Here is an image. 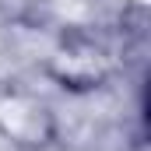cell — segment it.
<instances>
[{
    "instance_id": "obj_1",
    "label": "cell",
    "mask_w": 151,
    "mask_h": 151,
    "mask_svg": "<svg viewBox=\"0 0 151 151\" xmlns=\"http://www.w3.org/2000/svg\"><path fill=\"white\" fill-rule=\"evenodd\" d=\"M49 77L67 91H95L113 77L116 63L113 53L91 35H67L60 39L46 60Z\"/></svg>"
},
{
    "instance_id": "obj_2",
    "label": "cell",
    "mask_w": 151,
    "mask_h": 151,
    "mask_svg": "<svg viewBox=\"0 0 151 151\" xmlns=\"http://www.w3.org/2000/svg\"><path fill=\"white\" fill-rule=\"evenodd\" d=\"M0 134L21 151H42L56 141V116L25 88H0Z\"/></svg>"
}]
</instances>
